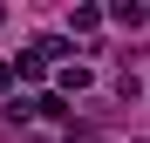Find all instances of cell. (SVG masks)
<instances>
[{
    "instance_id": "obj_1",
    "label": "cell",
    "mask_w": 150,
    "mask_h": 143,
    "mask_svg": "<svg viewBox=\"0 0 150 143\" xmlns=\"http://www.w3.org/2000/svg\"><path fill=\"white\" fill-rule=\"evenodd\" d=\"M68 27H75V34H96V27H103V7H75Z\"/></svg>"
},
{
    "instance_id": "obj_2",
    "label": "cell",
    "mask_w": 150,
    "mask_h": 143,
    "mask_svg": "<svg viewBox=\"0 0 150 143\" xmlns=\"http://www.w3.org/2000/svg\"><path fill=\"white\" fill-rule=\"evenodd\" d=\"M62 89H68V95H82V89H89V68H82V61H68V68H62Z\"/></svg>"
},
{
    "instance_id": "obj_3",
    "label": "cell",
    "mask_w": 150,
    "mask_h": 143,
    "mask_svg": "<svg viewBox=\"0 0 150 143\" xmlns=\"http://www.w3.org/2000/svg\"><path fill=\"white\" fill-rule=\"evenodd\" d=\"M109 20H123V27H137V20H143V7H137V0H116V7H109Z\"/></svg>"
},
{
    "instance_id": "obj_4",
    "label": "cell",
    "mask_w": 150,
    "mask_h": 143,
    "mask_svg": "<svg viewBox=\"0 0 150 143\" xmlns=\"http://www.w3.org/2000/svg\"><path fill=\"white\" fill-rule=\"evenodd\" d=\"M7 82H14V61H0V95H7Z\"/></svg>"
}]
</instances>
